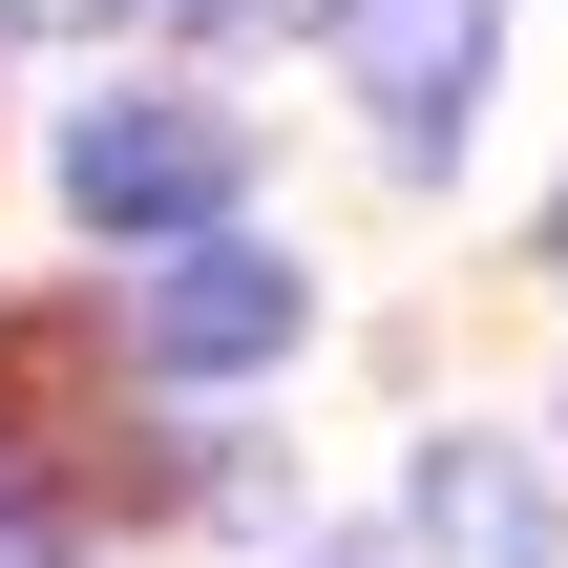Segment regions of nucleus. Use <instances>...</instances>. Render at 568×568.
Listing matches in <instances>:
<instances>
[{"label":"nucleus","mask_w":568,"mask_h":568,"mask_svg":"<svg viewBox=\"0 0 568 568\" xmlns=\"http://www.w3.org/2000/svg\"><path fill=\"white\" fill-rule=\"evenodd\" d=\"M232 105L211 84H105L84 126H63V211L84 232H232Z\"/></svg>","instance_id":"1"},{"label":"nucleus","mask_w":568,"mask_h":568,"mask_svg":"<svg viewBox=\"0 0 568 568\" xmlns=\"http://www.w3.org/2000/svg\"><path fill=\"white\" fill-rule=\"evenodd\" d=\"M316 21H337V84L379 105V148H400V169H443V148L485 126L506 0H316Z\"/></svg>","instance_id":"2"},{"label":"nucleus","mask_w":568,"mask_h":568,"mask_svg":"<svg viewBox=\"0 0 568 568\" xmlns=\"http://www.w3.org/2000/svg\"><path fill=\"white\" fill-rule=\"evenodd\" d=\"M126 337H148L169 379L274 358V337H295V253H253V232H169V253H148V295H126Z\"/></svg>","instance_id":"3"},{"label":"nucleus","mask_w":568,"mask_h":568,"mask_svg":"<svg viewBox=\"0 0 568 568\" xmlns=\"http://www.w3.org/2000/svg\"><path fill=\"white\" fill-rule=\"evenodd\" d=\"M400 506H422V548H443V568H548V485H527V464H506L485 422H443Z\"/></svg>","instance_id":"4"},{"label":"nucleus","mask_w":568,"mask_h":568,"mask_svg":"<svg viewBox=\"0 0 568 568\" xmlns=\"http://www.w3.org/2000/svg\"><path fill=\"white\" fill-rule=\"evenodd\" d=\"M0 21H105V0H0Z\"/></svg>","instance_id":"5"},{"label":"nucleus","mask_w":568,"mask_h":568,"mask_svg":"<svg viewBox=\"0 0 568 568\" xmlns=\"http://www.w3.org/2000/svg\"><path fill=\"white\" fill-rule=\"evenodd\" d=\"M0 568H42V527H21V506H0Z\"/></svg>","instance_id":"6"},{"label":"nucleus","mask_w":568,"mask_h":568,"mask_svg":"<svg viewBox=\"0 0 568 568\" xmlns=\"http://www.w3.org/2000/svg\"><path fill=\"white\" fill-rule=\"evenodd\" d=\"M548 253H568V211H548Z\"/></svg>","instance_id":"7"}]
</instances>
